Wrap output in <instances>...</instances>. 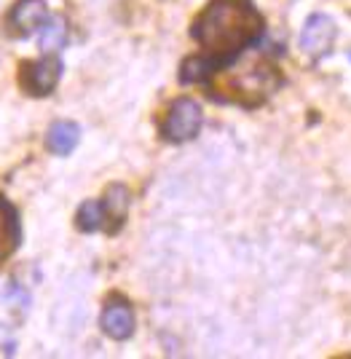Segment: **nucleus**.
Segmentation results:
<instances>
[{
	"label": "nucleus",
	"instance_id": "f257e3e1",
	"mask_svg": "<svg viewBox=\"0 0 351 359\" xmlns=\"http://www.w3.org/2000/svg\"><path fill=\"white\" fill-rule=\"evenodd\" d=\"M260 32L263 19L249 0H214L191 27V35L209 54V67L233 60L242 48L258 41Z\"/></svg>",
	"mask_w": 351,
	"mask_h": 359
},
{
	"label": "nucleus",
	"instance_id": "f03ea898",
	"mask_svg": "<svg viewBox=\"0 0 351 359\" xmlns=\"http://www.w3.org/2000/svg\"><path fill=\"white\" fill-rule=\"evenodd\" d=\"M279 86V73L268 62H249L236 67V73L226 81V91H230L228 100L242 105H260L271 91Z\"/></svg>",
	"mask_w": 351,
	"mask_h": 359
},
{
	"label": "nucleus",
	"instance_id": "7ed1b4c3",
	"mask_svg": "<svg viewBox=\"0 0 351 359\" xmlns=\"http://www.w3.org/2000/svg\"><path fill=\"white\" fill-rule=\"evenodd\" d=\"M201 123H204V113H201L199 102L191 97H180L169 107L161 135L169 142H188L199 135Z\"/></svg>",
	"mask_w": 351,
	"mask_h": 359
},
{
	"label": "nucleus",
	"instance_id": "20e7f679",
	"mask_svg": "<svg viewBox=\"0 0 351 359\" xmlns=\"http://www.w3.org/2000/svg\"><path fill=\"white\" fill-rule=\"evenodd\" d=\"M336 22L327 14H311L305 19L303 32H301V48L303 54H308L311 60H319L324 57L333 43H336Z\"/></svg>",
	"mask_w": 351,
	"mask_h": 359
},
{
	"label": "nucleus",
	"instance_id": "39448f33",
	"mask_svg": "<svg viewBox=\"0 0 351 359\" xmlns=\"http://www.w3.org/2000/svg\"><path fill=\"white\" fill-rule=\"evenodd\" d=\"M102 330L113 341H126L135 332V311L123 298H110L102 311Z\"/></svg>",
	"mask_w": 351,
	"mask_h": 359
},
{
	"label": "nucleus",
	"instance_id": "423d86ee",
	"mask_svg": "<svg viewBox=\"0 0 351 359\" xmlns=\"http://www.w3.org/2000/svg\"><path fill=\"white\" fill-rule=\"evenodd\" d=\"M60 75H62V62L57 60V57H43L41 62H35L32 67H27V73H25V86L30 89V94L46 97V94L54 91Z\"/></svg>",
	"mask_w": 351,
	"mask_h": 359
},
{
	"label": "nucleus",
	"instance_id": "0eeeda50",
	"mask_svg": "<svg viewBox=\"0 0 351 359\" xmlns=\"http://www.w3.org/2000/svg\"><path fill=\"white\" fill-rule=\"evenodd\" d=\"M48 11L43 0H19L11 11V27L16 35H32L35 30H41L46 25Z\"/></svg>",
	"mask_w": 351,
	"mask_h": 359
},
{
	"label": "nucleus",
	"instance_id": "6e6552de",
	"mask_svg": "<svg viewBox=\"0 0 351 359\" xmlns=\"http://www.w3.org/2000/svg\"><path fill=\"white\" fill-rule=\"evenodd\" d=\"M19 247V220H16V210L0 198V269L6 266V260L16 252Z\"/></svg>",
	"mask_w": 351,
	"mask_h": 359
},
{
	"label": "nucleus",
	"instance_id": "1a4fd4ad",
	"mask_svg": "<svg viewBox=\"0 0 351 359\" xmlns=\"http://www.w3.org/2000/svg\"><path fill=\"white\" fill-rule=\"evenodd\" d=\"M102 210H105V228L110 233H116L129 212V191L123 185H110L102 198Z\"/></svg>",
	"mask_w": 351,
	"mask_h": 359
},
{
	"label": "nucleus",
	"instance_id": "9d476101",
	"mask_svg": "<svg viewBox=\"0 0 351 359\" xmlns=\"http://www.w3.org/2000/svg\"><path fill=\"white\" fill-rule=\"evenodd\" d=\"M78 137H81V129H78L76 123H70V121H60V123H54V126L48 129L46 145H48L51 153H57V156H67V153L78 145Z\"/></svg>",
	"mask_w": 351,
	"mask_h": 359
},
{
	"label": "nucleus",
	"instance_id": "9b49d317",
	"mask_svg": "<svg viewBox=\"0 0 351 359\" xmlns=\"http://www.w3.org/2000/svg\"><path fill=\"white\" fill-rule=\"evenodd\" d=\"M67 41V25L62 16H54V19H46V25L41 27V51L46 54H54L60 51Z\"/></svg>",
	"mask_w": 351,
	"mask_h": 359
},
{
	"label": "nucleus",
	"instance_id": "f8f14e48",
	"mask_svg": "<svg viewBox=\"0 0 351 359\" xmlns=\"http://www.w3.org/2000/svg\"><path fill=\"white\" fill-rule=\"evenodd\" d=\"M78 228L86 231V233H94V231L105 228L102 201H86V204H81V210H78Z\"/></svg>",
	"mask_w": 351,
	"mask_h": 359
},
{
	"label": "nucleus",
	"instance_id": "ddd939ff",
	"mask_svg": "<svg viewBox=\"0 0 351 359\" xmlns=\"http://www.w3.org/2000/svg\"><path fill=\"white\" fill-rule=\"evenodd\" d=\"M349 60H351V54H349Z\"/></svg>",
	"mask_w": 351,
	"mask_h": 359
}]
</instances>
